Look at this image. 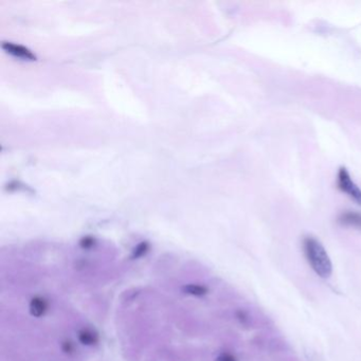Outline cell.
Returning a JSON list of instances; mask_svg holds the SVG:
<instances>
[{
	"label": "cell",
	"instance_id": "3957f363",
	"mask_svg": "<svg viewBox=\"0 0 361 361\" xmlns=\"http://www.w3.org/2000/svg\"><path fill=\"white\" fill-rule=\"evenodd\" d=\"M339 222L344 226L361 229V214L356 212H345L340 215Z\"/></svg>",
	"mask_w": 361,
	"mask_h": 361
},
{
	"label": "cell",
	"instance_id": "277c9868",
	"mask_svg": "<svg viewBox=\"0 0 361 361\" xmlns=\"http://www.w3.org/2000/svg\"><path fill=\"white\" fill-rule=\"evenodd\" d=\"M4 49H6V50L10 53L14 54L15 56H18V57H22V58H26V60H35V56L28 50V49L22 47V46H16L14 44H9V43H6L3 45Z\"/></svg>",
	"mask_w": 361,
	"mask_h": 361
},
{
	"label": "cell",
	"instance_id": "9c48e42d",
	"mask_svg": "<svg viewBox=\"0 0 361 361\" xmlns=\"http://www.w3.org/2000/svg\"><path fill=\"white\" fill-rule=\"evenodd\" d=\"M217 361H236V360L230 354H222L218 357Z\"/></svg>",
	"mask_w": 361,
	"mask_h": 361
},
{
	"label": "cell",
	"instance_id": "ba28073f",
	"mask_svg": "<svg viewBox=\"0 0 361 361\" xmlns=\"http://www.w3.org/2000/svg\"><path fill=\"white\" fill-rule=\"evenodd\" d=\"M146 249H148V246H146V244H141V245L136 249L135 251V256L136 257H140L142 256L143 253L146 251Z\"/></svg>",
	"mask_w": 361,
	"mask_h": 361
},
{
	"label": "cell",
	"instance_id": "52a82bcc",
	"mask_svg": "<svg viewBox=\"0 0 361 361\" xmlns=\"http://www.w3.org/2000/svg\"><path fill=\"white\" fill-rule=\"evenodd\" d=\"M184 291L187 292L189 295H193V296H202L204 294H207V288L203 287L201 285H188L184 287Z\"/></svg>",
	"mask_w": 361,
	"mask_h": 361
},
{
	"label": "cell",
	"instance_id": "6da1fadb",
	"mask_svg": "<svg viewBox=\"0 0 361 361\" xmlns=\"http://www.w3.org/2000/svg\"><path fill=\"white\" fill-rule=\"evenodd\" d=\"M303 248L313 270L321 278H329L333 272V265L323 245L314 237H306L303 242Z\"/></svg>",
	"mask_w": 361,
	"mask_h": 361
},
{
	"label": "cell",
	"instance_id": "8992f818",
	"mask_svg": "<svg viewBox=\"0 0 361 361\" xmlns=\"http://www.w3.org/2000/svg\"><path fill=\"white\" fill-rule=\"evenodd\" d=\"M79 339L83 344L91 345V344H94L97 341V336L91 330L84 329L79 334Z\"/></svg>",
	"mask_w": 361,
	"mask_h": 361
},
{
	"label": "cell",
	"instance_id": "5b68a950",
	"mask_svg": "<svg viewBox=\"0 0 361 361\" xmlns=\"http://www.w3.org/2000/svg\"><path fill=\"white\" fill-rule=\"evenodd\" d=\"M48 309L47 301L43 298H34L30 303V311L34 317H42Z\"/></svg>",
	"mask_w": 361,
	"mask_h": 361
},
{
	"label": "cell",
	"instance_id": "7a4b0ae2",
	"mask_svg": "<svg viewBox=\"0 0 361 361\" xmlns=\"http://www.w3.org/2000/svg\"><path fill=\"white\" fill-rule=\"evenodd\" d=\"M337 185L341 192L345 193L349 198L361 204V189L345 168H340L338 172Z\"/></svg>",
	"mask_w": 361,
	"mask_h": 361
}]
</instances>
